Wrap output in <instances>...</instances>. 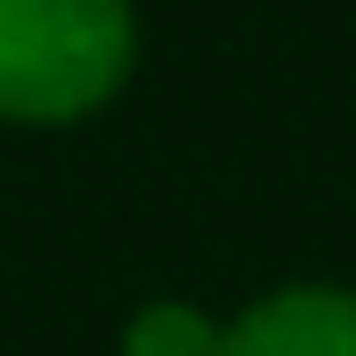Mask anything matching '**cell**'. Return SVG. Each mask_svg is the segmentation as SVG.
Wrapping results in <instances>:
<instances>
[{
	"label": "cell",
	"mask_w": 356,
	"mask_h": 356,
	"mask_svg": "<svg viewBox=\"0 0 356 356\" xmlns=\"http://www.w3.org/2000/svg\"><path fill=\"white\" fill-rule=\"evenodd\" d=\"M124 356H218V320H204L197 305H182V298H160V305H145V313H131Z\"/></svg>",
	"instance_id": "3"
},
{
	"label": "cell",
	"mask_w": 356,
	"mask_h": 356,
	"mask_svg": "<svg viewBox=\"0 0 356 356\" xmlns=\"http://www.w3.org/2000/svg\"><path fill=\"white\" fill-rule=\"evenodd\" d=\"M218 356H356V291L334 284L269 291L233 327H218Z\"/></svg>",
	"instance_id": "2"
},
{
	"label": "cell",
	"mask_w": 356,
	"mask_h": 356,
	"mask_svg": "<svg viewBox=\"0 0 356 356\" xmlns=\"http://www.w3.org/2000/svg\"><path fill=\"white\" fill-rule=\"evenodd\" d=\"M131 0H0V117L73 124L131 80Z\"/></svg>",
	"instance_id": "1"
}]
</instances>
